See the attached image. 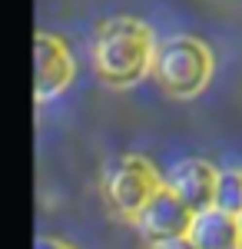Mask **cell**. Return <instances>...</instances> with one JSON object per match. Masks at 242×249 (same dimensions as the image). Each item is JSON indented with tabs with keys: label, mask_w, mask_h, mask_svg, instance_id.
<instances>
[{
	"label": "cell",
	"mask_w": 242,
	"mask_h": 249,
	"mask_svg": "<svg viewBox=\"0 0 242 249\" xmlns=\"http://www.w3.org/2000/svg\"><path fill=\"white\" fill-rule=\"evenodd\" d=\"M189 236H192V243L199 249H242L239 216L219 210V206H209V210L196 213Z\"/></svg>",
	"instance_id": "52a82bcc"
},
{
	"label": "cell",
	"mask_w": 242,
	"mask_h": 249,
	"mask_svg": "<svg viewBox=\"0 0 242 249\" xmlns=\"http://www.w3.org/2000/svg\"><path fill=\"white\" fill-rule=\"evenodd\" d=\"M156 83L176 100H189L203 90L212 77V53L196 37H173L156 47L153 60Z\"/></svg>",
	"instance_id": "7a4b0ae2"
},
{
	"label": "cell",
	"mask_w": 242,
	"mask_h": 249,
	"mask_svg": "<svg viewBox=\"0 0 242 249\" xmlns=\"http://www.w3.org/2000/svg\"><path fill=\"white\" fill-rule=\"evenodd\" d=\"M163 186V179L149 166L143 156H123L113 160L106 173H103V193L106 203L116 216L123 219H136V213L146 206V199Z\"/></svg>",
	"instance_id": "3957f363"
},
{
	"label": "cell",
	"mask_w": 242,
	"mask_h": 249,
	"mask_svg": "<svg viewBox=\"0 0 242 249\" xmlns=\"http://www.w3.org/2000/svg\"><path fill=\"white\" fill-rule=\"evenodd\" d=\"M239 226H242V216H239Z\"/></svg>",
	"instance_id": "8fae6325"
},
{
	"label": "cell",
	"mask_w": 242,
	"mask_h": 249,
	"mask_svg": "<svg viewBox=\"0 0 242 249\" xmlns=\"http://www.w3.org/2000/svg\"><path fill=\"white\" fill-rule=\"evenodd\" d=\"M169 190L176 193L179 199H186L192 210H209L216 203V183H219V173L212 170L206 160H183L176 163L173 170L163 176Z\"/></svg>",
	"instance_id": "8992f818"
},
{
	"label": "cell",
	"mask_w": 242,
	"mask_h": 249,
	"mask_svg": "<svg viewBox=\"0 0 242 249\" xmlns=\"http://www.w3.org/2000/svg\"><path fill=\"white\" fill-rule=\"evenodd\" d=\"M34 60H37L34 96H37V103H47L56 93H63V87L73 80V60L67 53L63 40L50 37V34H37V40H34Z\"/></svg>",
	"instance_id": "5b68a950"
},
{
	"label": "cell",
	"mask_w": 242,
	"mask_h": 249,
	"mask_svg": "<svg viewBox=\"0 0 242 249\" xmlns=\"http://www.w3.org/2000/svg\"><path fill=\"white\" fill-rule=\"evenodd\" d=\"M153 249H199L192 243V236H173V239H159V243H153Z\"/></svg>",
	"instance_id": "9c48e42d"
},
{
	"label": "cell",
	"mask_w": 242,
	"mask_h": 249,
	"mask_svg": "<svg viewBox=\"0 0 242 249\" xmlns=\"http://www.w3.org/2000/svg\"><path fill=\"white\" fill-rule=\"evenodd\" d=\"M219 210L232 213V216H242V173L225 170L219 173V183H216V203Z\"/></svg>",
	"instance_id": "ba28073f"
},
{
	"label": "cell",
	"mask_w": 242,
	"mask_h": 249,
	"mask_svg": "<svg viewBox=\"0 0 242 249\" xmlns=\"http://www.w3.org/2000/svg\"><path fill=\"white\" fill-rule=\"evenodd\" d=\"M37 249H73V246H67L63 239H50V236H40V239H37Z\"/></svg>",
	"instance_id": "30bf717a"
},
{
	"label": "cell",
	"mask_w": 242,
	"mask_h": 249,
	"mask_svg": "<svg viewBox=\"0 0 242 249\" xmlns=\"http://www.w3.org/2000/svg\"><path fill=\"white\" fill-rule=\"evenodd\" d=\"M156 43L146 23L133 17L106 20L93 40V67L103 83L110 87H133L153 73Z\"/></svg>",
	"instance_id": "6da1fadb"
},
{
	"label": "cell",
	"mask_w": 242,
	"mask_h": 249,
	"mask_svg": "<svg viewBox=\"0 0 242 249\" xmlns=\"http://www.w3.org/2000/svg\"><path fill=\"white\" fill-rule=\"evenodd\" d=\"M192 219H196V210L189 206L186 199H179V196L163 183V186L146 199V206L136 213L133 223H136V230L143 232L149 239V246H153V243H159V239L186 236V232L192 230Z\"/></svg>",
	"instance_id": "277c9868"
}]
</instances>
